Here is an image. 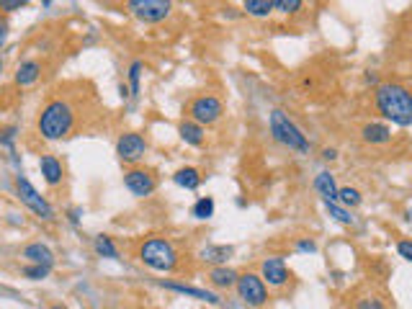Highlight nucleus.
<instances>
[{
	"label": "nucleus",
	"mask_w": 412,
	"mask_h": 309,
	"mask_svg": "<svg viewBox=\"0 0 412 309\" xmlns=\"http://www.w3.org/2000/svg\"><path fill=\"white\" fill-rule=\"evenodd\" d=\"M325 209H327V214L333 217L335 222H341V224H345V227H350V224L356 222V217L350 214L345 206H341V204H325Z\"/></svg>",
	"instance_id": "nucleus-25"
},
{
	"label": "nucleus",
	"mask_w": 412,
	"mask_h": 309,
	"mask_svg": "<svg viewBox=\"0 0 412 309\" xmlns=\"http://www.w3.org/2000/svg\"><path fill=\"white\" fill-rule=\"evenodd\" d=\"M232 255H235V247L232 245H206L198 253V258L204 263H212V266H227V261H230Z\"/></svg>",
	"instance_id": "nucleus-17"
},
{
	"label": "nucleus",
	"mask_w": 412,
	"mask_h": 309,
	"mask_svg": "<svg viewBox=\"0 0 412 309\" xmlns=\"http://www.w3.org/2000/svg\"><path fill=\"white\" fill-rule=\"evenodd\" d=\"M52 309H64V307H60V304H55V307H52Z\"/></svg>",
	"instance_id": "nucleus-39"
},
{
	"label": "nucleus",
	"mask_w": 412,
	"mask_h": 309,
	"mask_svg": "<svg viewBox=\"0 0 412 309\" xmlns=\"http://www.w3.org/2000/svg\"><path fill=\"white\" fill-rule=\"evenodd\" d=\"M242 8L255 18H266L273 13V0H245V6Z\"/></svg>",
	"instance_id": "nucleus-24"
},
{
	"label": "nucleus",
	"mask_w": 412,
	"mask_h": 309,
	"mask_svg": "<svg viewBox=\"0 0 412 309\" xmlns=\"http://www.w3.org/2000/svg\"><path fill=\"white\" fill-rule=\"evenodd\" d=\"M21 255H24L32 266H47V268L55 266V253H52L47 245H41V242H29V245L21 250Z\"/></svg>",
	"instance_id": "nucleus-13"
},
{
	"label": "nucleus",
	"mask_w": 412,
	"mask_h": 309,
	"mask_svg": "<svg viewBox=\"0 0 412 309\" xmlns=\"http://www.w3.org/2000/svg\"><path fill=\"white\" fill-rule=\"evenodd\" d=\"M376 111L397 127H412V93L399 83H381L373 95Z\"/></svg>",
	"instance_id": "nucleus-1"
},
{
	"label": "nucleus",
	"mask_w": 412,
	"mask_h": 309,
	"mask_svg": "<svg viewBox=\"0 0 412 309\" xmlns=\"http://www.w3.org/2000/svg\"><path fill=\"white\" fill-rule=\"evenodd\" d=\"M147 150H150V144L139 132H127L116 139V155H119L121 163H127L132 167H137V163H142Z\"/></svg>",
	"instance_id": "nucleus-9"
},
{
	"label": "nucleus",
	"mask_w": 412,
	"mask_h": 309,
	"mask_svg": "<svg viewBox=\"0 0 412 309\" xmlns=\"http://www.w3.org/2000/svg\"><path fill=\"white\" fill-rule=\"evenodd\" d=\"M39 170H41V175H44V181H47L49 186H60L62 178H64V167H62V163L55 158V155H41Z\"/></svg>",
	"instance_id": "nucleus-15"
},
{
	"label": "nucleus",
	"mask_w": 412,
	"mask_h": 309,
	"mask_svg": "<svg viewBox=\"0 0 412 309\" xmlns=\"http://www.w3.org/2000/svg\"><path fill=\"white\" fill-rule=\"evenodd\" d=\"M222 114H224V103L212 93L198 95V98H193L188 103V119L196 121L198 127H212V124H217V121L222 119Z\"/></svg>",
	"instance_id": "nucleus-6"
},
{
	"label": "nucleus",
	"mask_w": 412,
	"mask_h": 309,
	"mask_svg": "<svg viewBox=\"0 0 412 309\" xmlns=\"http://www.w3.org/2000/svg\"><path fill=\"white\" fill-rule=\"evenodd\" d=\"M322 158H325V160H335V158H338V150L327 147V150H322Z\"/></svg>",
	"instance_id": "nucleus-37"
},
{
	"label": "nucleus",
	"mask_w": 412,
	"mask_h": 309,
	"mask_svg": "<svg viewBox=\"0 0 412 309\" xmlns=\"http://www.w3.org/2000/svg\"><path fill=\"white\" fill-rule=\"evenodd\" d=\"M261 278L268 286H284L289 284V268H286L284 258H266L261 263Z\"/></svg>",
	"instance_id": "nucleus-12"
},
{
	"label": "nucleus",
	"mask_w": 412,
	"mask_h": 309,
	"mask_svg": "<svg viewBox=\"0 0 412 309\" xmlns=\"http://www.w3.org/2000/svg\"><path fill=\"white\" fill-rule=\"evenodd\" d=\"M361 201H364V198H361V191H358V188H350V186H343V188H338V204L358 206Z\"/></svg>",
	"instance_id": "nucleus-26"
},
{
	"label": "nucleus",
	"mask_w": 412,
	"mask_h": 309,
	"mask_svg": "<svg viewBox=\"0 0 412 309\" xmlns=\"http://www.w3.org/2000/svg\"><path fill=\"white\" fill-rule=\"evenodd\" d=\"M8 34H11V24L6 16H0V49L6 47V41H8Z\"/></svg>",
	"instance_id": "nucleus-34"
},
{
	"label": "nucleus",
	"mask_w": 412,
	"mask_h": 309,
	"mask_svg": "<svg viewBox=\"0 0 412 309\" xmlns=\"http://www.w3.org/2000/svg\"><path fill=\"white\" fill-rule=\"evenodd\" d=\"M191 217H193V219H198V222L212 219V217H214V198H212V196L196 198V204L191 206Z\"/></svg>",
	"instance_id": "nucleus-23"
},
{
	"label": "nucleus",
	"mask_w": 412,
	"mask_h": 309,
	"mask_svg": "<svg viewBox=\"0 0 412 309\" xmlns=\"http://www.w3.org/2000/svg\"><path fill=\"white\" fill-rule=\"evenodd\" d=\"M160 286L163 289H167V291H175V294H183V296H191V299L196 301H206V304H222V299H219V294L209 291V289H198V286H188V284H178V281H160Z\"/></svg>",
	"instance_id": "nucleus-11"
},
{
	"label": "nucleus",
	"mask_w": 412,
	"mask_h": 309,
	"mask_svg": "<svg viewBox=\"0 0 412 309\" xmlns=\"http://www.w3.org/2000/svg\"><path fill=\"white\" fill-rule=\"evenodd\" d=\"M304 8V3L301 0H273V11H278V13H296V11Z\"/></svg>",
	"instance_id": "nucleus-29"
},
{
	"label": "nucleus",
	"mask_w": 412,
	"mask_h": 309,
	"mask_svg": "<svg viewBox=\"0 0 412 309\" xmlns=\"http://www.w3.org/2000/svg\"><path fill=\"white\" fill-rule=\"evenodd\" d=\"M93 250L98 258H111V261H119V247L114 245V240L109 235H98L93 240Z\"/></svg>",
	"instance_id": "nucleus-22"
},
{
	"label": "nucleus",
	"mask_w": 412,
	"mask_h": 309,
	"mask_svg": "<svg viewBox=\"0 0 412 309\" xmlns=\"http://www.w3.org/2000/svg\"><path fill=\"white\" fill-rule=\"evenodd\" d=\"M315 191H317L325 204H338V186H335V175L330 170H322L315 178Z\"/></svg>",
	"instance_id": "nucleus-16"
},
{
	"label": "nucleus",
	"mask_w": 412,
	"mask_h": 309,
	"mask_svg": "<svg viewBox=\"0 0 412 309\" xmlns=\"http://www.w3.org/2000/svg\"><path fill=\"white\" fill-rule=\"evenodd\" d=\"M296 250H301V253H315V250H317V242H315V240H299V242H296Z\"/></svg>",
	"instance_id": "nucleus-35"
},
{
	"label": "nucleus",
	"mask_w": 412,
	"mask_h": 309,
	"mask_svg": "<svg viewBox=\"0 0 412 309\" xmlns=\"http://www.w3.org/2000/svg\"><path fill=\"white\" fill-rule=\"evenodd\" d=\"M26 8V0H0V11L3 13H13V11Z\"/></svg>",
	"instance_id": "nucleus-32"
},
{
	"label": "nucleus",
	"mask_w": 412,
	"mask_h": 309,
	"mask_svg": "<svg viewBox=\"0 0 412 309\" xmlns=\"http://www.w3.org/2000/svg\"><path fill=\"white\" fill-rule=\"evenodd\" d=\"M397 253H399V258L412 263V240H399L397 242Z\"/></svg>",
	"instance_id": "nucleus-33"
},
{
	"label": "nucleus",
	"mask_w": 412,
	"mask_h": 309,
	"mask_svg": "<svg viewBox=\"0 0 412 309\" xmlns=\"http://www.w3.org/2000/svg\"><path fill=\"white\" fill-rule=\"evenodd\" d=\"M366 83H376V75H373V72H366Z\"/></svg>",
	"instance_id": "nucleus-38"
},
{
	"label": "nucleus",
	"mask_w": 412,
	"mask_h": 309,
	"mask_svg": "<svg viewBox=\"0 0 412 309\" xmlns=\"http://www.w3.org/2000/svg\"><path fill=\"white\" fill-rule=\"evenodd\" d=\"M178 135H181V139L186 144H191V147H201L204 144V127H198L196 121H181V127H178Z\"/></svg>",
	"instance_id": "nucleus-20"
},
{
	"label": "nucleus",
	"mask_w": 412,
	"mask_h": 309,
	"mask_svg": "<svg viewBox=\"0 0 412 309\" xmlns=\"http://www.w3.org/2000/svg\"><path fill=\"white\" fill-rule=\"evenodd\" d=\"M139 261L152 270L160 273H170L178 266V250L167 238H150L139 245Z\"/></svg>",
	"instance_id": "nucleus-4"
},
{
	"label": "nucleus",
	"mask_w": 412,
	"mask_h": 309,
	"mask_svg": "<svg viewBox=\"0 0 412 309\" xmlns=\"http://www.w3.org/2000/svg\"><path fill=\"white\" fill-rule=\"evenodd\" d=\"M238 296L247 307H263L268 301V286L258 273H240L238 278Z\"/></svg>",
	"instance_id": "nucleus-8"
},
{
	"label": "nucleus",
	"mask_w": 412,
	"mask_h": 309,
	"mask_svg": "<svg viewBox=\"0 0 412 309\" xmlns=\"http://www.w3.org/2000/svg\"><path fill=\"white\" fill-rule=\"evenodd\" d=\"M124 188L137 198H147L158 188V178L147 167H129L124 173Z\"/></svg>",
	"instance_id": "nucleus-10"
},
{
	"label": "nucleus",
	"mask_w": 412,
	"mask_h": 309,
	"mask_svg": "<svg viewBox=\"0 0 412 309\" xmlns=\"http://www.w3.org/2000/svg\"><path fill=\"white\" fill-rule=\"evenodd\" d=\"M173 181L175 186H181L186 191H196L201 186V173H198L196 167H181V170H175Z\"/></svg>",
	"instance_id": "nucleus-21"
},
{
	"label": "nucleus",
	"mask_w": 412,
	"mask_h": 309,
	"mask_svg": "<svg viewBox=\"0 0 412 309\" xmlns=\"http://www.w3.org/2000/svg\"><path fill=\"white\" fill-rule=\"evenodd\" d=\"M80 214H83V209H67V219H70V224H75V227H78V224H80Z\"/></svg>",
	"instance_id": "nucleus-36"
},
{
	"label": "nucleus",
	"mask_w": 412,
	"mask_h": 309,
	"mask_svg": "<svg viewBox=\"0 0 412 309\" xmlns=\"http://www.w3.org/2000/svg\"><path fill=\"white\" fill-rule=\"evenodd\" d=\"M268 127H270V135L276 139L278 144H284L286 150H294L299 152V155H307L309 152V139L307 135L301 132L291 119H289V114L281 111V109H273L268 116Z\"/></svg>",
	"instance_id": "nucleus-3"
},
{
	"label": "nucleus",
	"mask_w": 412,
	"mask_h": 309,
	"mask_svg": "<svg viewBox=\"0 0 412 309\" xmlns=\"http://www.w3.org/2000/svg\"><path fill=\"white\" fill-rule=\"evenodd\" d=\"M49 270L52 268H47V266H24L21 273H24L26 278H32V281H44V278L49 276Z\"/></svg>",
	"instance_id": "nucleus-30"
},
{
	"label": "nucleus",
	"mask_w": 412,
	"mask_h": 309,
	"mask_svg": "<svg viewBox=\"0 0 412 309\" xmlns=\"http://www.w3.org/2000/svg\"><path fill=\"white\" fill-rule=\"evenodd\" d=\"M127 8L132 16H137L144 24H160L170 16L173 3L170 0H129Z\"/></svg>",
	"instance_id": "nucleus-7"
},
{
	"label": "nucleus",
	"mask_w": 412,
	"mask_h": 309,
	"mask_svg": "<svg viewBox=\"0 0 412 309\" xmlns=\"http://www.w3.org/2000/svg\"><path fill=\"white\" fill-rule=\"evenodd\" d=\"M238 270L227 268V266H214L209 270V284L217 286V289H232V286H238Z\"/></svg>",
	"instance_id": "nucleus-18"
},
{
	"label": "nucleus",
	"mask_w": 412,
	"mask_h": 309,
	"mask_svg": "<svg viewBox=\"0 0 412 309\" xmlns=\"http://www.w3.org/2000/svg\"><path fill=\"white\" fill-rule=\"evenodd\" d=\"M16 137L18 127H3L0 129V147L11 150V155H16Z\"/></svg>",
	"instance_id": "nucleus-27"
},
{
	"label": "nucleus",
	"mask_w": 412,
	"mask_h": 309,
	"mask_svg": "<svg viewBox=\"0 0 412 309\" xmlns=\"http://www.w3.org/2000/svg\"><path fill=\"white\" fill-rule=\"evenodd\" d=\"M356 309H387V307H384V301L376 299V296H366V299H358Z\"/></svg>",
	"instance_id": "nucleus-31"
},
{
	"label": "nucleus",
	"mask_w": 412,
	"mask_h": 309,
	"mask_svg": "<svg viewBox=\"0 0 412 309\" xmlns=\"http://www.w3.org/2000/svg\"><path fill=\"white\" fill-rule=\"evenodd\" d=\"M142 67L144 64L139 60L129 64V88H132V95H139V78H142Z\"/></svg>",
	"instance_id": "nucleus-28"
},
{
	"label": "nucleus",
	"mask_w": 412,
	"mask_h": 309,
	"mask_svg": "<svg viewBox=\"0 0 412 309\" xmlns=\"http://www.w3.org/2000/svg\"><path fill=\"white\" fill-rule=\"evenodd\" d=\"M72 127H75V109L64 98H52L39 111V119H36V132L47 142L64 139L72 132Z\"/></svg>",
	"instance_id": "nucleus-2"
},
{
	"label": "nucleus",
	"mask_w": 412,
	"mask_h": 309,
	"mask_svg": "<svg viewBox=\"0 0 412 309\" xmlns=\"http://www.w3.org/2000/svg\"><path fill=\"white\" fill-rule=\"evenodd\" d=\"M361 137H364V142L369 144H387L389 139H392V129L387 127V124H366L364 129H361Z\"/></svg>",
	"instance_id": "nucleus-19"
},
{
	"label": "nucleus",
	"mask_w": 412,
	"mask_h": 309,
	"mask_svg": "<svg viewBox=\"0 0 412 309\" xmlns=\"http://www.w3.org/2000/svg\"><path fill=\"white\" fill-rule=\"evenodd\" d=\"M13 188H16L18 201H21L32 214H36L39 219H44V222H52V219H55V209H52V204L41 196L39 191L34 188L32 181H29L24 173L13 175Z\"/></svg>",
	"instance_id": "nucleus-5"
},
{
	"label": "nucleus",
	"mask_w": 412,
	"mask_h": 309,
	"mask_svg": "<svg viewBox=\"0 0 412 309\" xmlns=\"http://www.w3.org/2000/svg\"><path fill=\"white\" fill-rule=\"evenodd\" d=\"M39 78H41V62L39 60H24V62L16 67V75H13V80H16L18 88L34 85Z\"/></svg>",
	"instance_id": "nucleus-14"
}]
</instances>
